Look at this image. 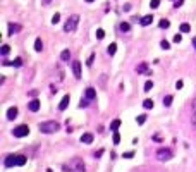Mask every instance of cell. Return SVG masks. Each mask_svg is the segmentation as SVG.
<instances>
[{"label": "cell", "instance_id": "6da1fadb", "mask_svg": "<svg viewBox=\"0 0 196 172\" xmlns=\"http://www.w3.org/2000/svg\"><path fill=\"white\" fill-rule=\"evenodd\" d=\"M62 169H64V172H84V164L81 159H72L67 164H64Z\"/></svg>", "mask_w": 196, "mask_h": 172}, {"label": "cell", "instance_id": "7a4b0ae2", "mask_svg": "<svg viewBox=\"0 0 196 172\" xmlns=\"http://www.w3.org/2000/svg\"><path fill=\"white\" fill-rule=\"evenodd\" d=\"M38 127H40L41 133H45V134H52V133H57V131L60 129V124L55 122V121H46V122H41Z\"/></svg>", "mask_w": 196, "mask_h": 172}, {"label": "cell", "instance_id": "3957f363", "mask_svg": "<svg viewBox=\"0 0 196 172\" xmlns=\"http://www.w3.org/2000/svg\"><path fill=\"white\" fill-rule=\"evenodd\" d=\"M77 24H79V16L74 14V16H71V17L65 21V24H64V31H65V33H72V31L77 29Z\"/></svg>", "mask_w": 196, "mask_h": 172}, {"label": "cell", "instance_id": "277c9868", "mask_svg": "<svg viewBox=\"0 0 196 172\" xmlns=\"http://www.w3.org/2000/svg\"><path fill=\"white\" fill-rule=\"evenodd\" d=\"M12 134H14L15 138H24V136H28V134H29V126H26V124H21V126L14 127Z\"/></svg>", "mask_w": 196, "mask_h": 172}, {"label": "cell", "instance_id": "5b68a950", "mask_svg": "<svg viewBox=\"0 0 196 172\" xmlns=\"http://www.w3.org/2000/svg\"><path fill=\"white\" fill-rule=\"evenodd\" d=\"M157 159L162 160V162H167V160L172 159V152H170L169 148H160V150L157 152Z\"/></svg>", "mask_w": 196, "mask_h": 172}, {"label": "cell", "instance_id": "8992f818", "mask_svg": "<svg viewBox=\"0 0 196 172\" xmlns=\"http://www.w3.org/2000/svg\"><path fill=\"white\" fill-rule=\"evenodd\" d=\"M17 162H19V155H9L3 160V165L5 167H14V165H17Z\"/></svg>", "mask_w": 196, "mask_h": 172}, {"label": "cell", "instance_id": "52a82bcc", "mask_svg": "<svg viewBox=\"0 0 196 172\" xmlns=\"http://www.w3.org/2000/svg\"><path fill=\"white\" fill-rule=\"evenodd\" d=\"M28 109L31 110V112H38L40 110V100H36V98H33L29 103H28Z\"/></svg>", "mask_w": 196, "mask_h": 172}, {"label": "cell", "instance_id": "ba28073f", "mask_svg": "<svg viewBox=\"0 0 196 172\" xmlns=\"http://www.w3.org/2000/svg\"><path fill=\"white\" fill-rule=\"evenodd\" d=\"M72 72H74V76H76L77 79L81 78V62H77V60L72 62Z\"/></svg>", "mask_w": 196, "mask_h": 172}, {"label": "cell", "instance_id": "9c48e42d", "mask_svg": "<svg viewBox=\"0 0 196 172\" xmlns=\"http://www.w3.org/2000/svg\"><path fill=\"white\" fill-rule=\"evenodd\" d=\"M19 31H21V26H19V24H14V22L9 24V36H14V34L19 33Z\"/></svg>", "mask_w": 196, "mask_h": 172}, {"label": "cell", "instance_id": "30bf717a", "mask_svg": "<svg viewBox=\"0 0 196 172\" xmlns=\"http://www.w3.org/2000/svg\"><path fill=\"white\" fill-rule=\"evenodd\" d=\"M69 102H71V96H69V95H65V96L60 100V103H59V110H65V109H67V105H69Z\"/></svg>", "mask_w": 196, "mask_h": 172}, {"label": "cell", "instance_id": "8fae6325", "mask_svg": "<svg viewBox=\"0 0 196 172\" xmlns=\"http://www.w3.org/2000/svg\"><path fill=\"white\" fill-rule=\"evenodd\" d=\"M81 143H84V145L93 143V134H91V133H84V134L81 136Z\"/></svg>", "mask_w": 196, "mask_h": 172}, {"label": "cell", "instance_id": "7c38bea8", "mask_svg": "<svg viewBox=\"0 0 196 172\" xmlns=\"http://www.w3.org/2000/svg\"><path fill=\"white\" fill-rule=\"evenodd\" d=\"M15 117H17V109H15V107H10V109L7 110V119H9V121H14Z\"/></svg>", "mask_w": 196, "mask_h": 172}, {"label": "cell", "instance_id": "4fadbf2b", "mask_svg": "<svg viewBox=\"0 0 196 172\" xmlns=\"http://www.w3.org/2000/svg\"><path fill=\"white\" fill-rule=\"evenodd\" d=\"M152 21H153V16H145V17L139 21V24H141V26H150Z\"/></svg>", "mask_w": 196, "mask_h": 172}, {"label": "cell", "instance_id": "5bb4252c", "mask_svg": "<svg viewBox=\"0 0 196 172\" xmlns=\"http://www.w3.org/2000/svg\"><path fill=\"white\" fill-rule=\"evenodd\" d=\"M86 98H90V100H95V98H96L95 88H86Z\"/></svg>", "mask_w": 196, "mask_h": 172}, {"label": "cell", "instance_id": "9a60e30c", "mask_svg": "<svg viewBox=\"0 0 196 172\" xmlns=\"http://www.w3.org/2000/svg\"><path fill=\"white\" fill-rule=\"evenodd\" d=\"M34 50H36V52H41V50H43V41H41V38H36V40H34Z\"/></svg>", "mask_w": 196, "mask_h": 172}, {"label": "cell", "instance_id": "2e32d148", "mask_svg": "<svg viewBox=\"0 0 196 172\" xmlns=\"http://www.w3.org/2000/svg\"><path fill=\"white\" fill-rule=\"evenodd\" d=\"M136 71H138L139 74H141V72H145V74H146V72H148V64H146V62H141V64L138 65V69H136Z\"/></svg>", "mask_w": 196, "mask_h": 172}, {"label": "cell", "instance_id": "e0dca14e", "mask_svg": "<svg viewBox=\"0 0 196 172\" xmlns=\"http://www.w3.org/2000/svg\"><path fill=\"white\" fill-rule=\"evenodd\" d=\"M119 29H121L122 33H127V31L131 29V24H129V22H121V24H119Z\"/></svg>", "mask_w": 196, "mask_h": 172}, {"label": "cell", "instance_id": "ac0fdd59", "mask_svg": "<svg viewBox=\"0 0 196 172\" xmlns=\"http://www.w3.org/2000/svg\"><path fill=\"white\" fill-rule=\"evenodd\" d=\"M107 52H108V55H114L117 52V43H110L108 48H107Z\"/></svg>", "mask_w": 196, "mask_h": 172}, {"label": "cell", "instance_id": "d6986e66", "mask_svg": "<svg viewBox=\"0 0 196 172\" xmlns=\"http://www.w3.org/2000/svg\"><path fill=\"white\" fill-rule=\"evenodd\" d=\"M60 59H62L64 62H67V60L71 59V52H69V50H62V53H60Z\"/></svg>", "mask_w": 196, "mask_h": 172}, {"label": "cell", "instance_id": "ffe728a7", "mask_svg": "<svg viewBox=\"0 0 196 172\" xmlns=\"http://www.w3.org/2000/svg\"><path fill=\"white\" fill-rule=\"evenodd\" d=\"M172 100H174V96H172V95L164 96V105H165V107H170V105H172Z\"/></svg>", "mask_w": 196, "mask_h": 172}, {"label": "cell", "instance_id": "44dd1931", "mask_svg": "<svg viewBox=\"0 0 196 172\" xmlns=\"http://www.w3.org/2000/svg\"><path fill=\"white\" fill-rule=\"evenodd\" d=\"M121 127V119H115V121H112V124H110V129L112 131H117Z\"/></svg>", "mask_w": 196, "mask_h": 172}, {"label": "cell", "instance_id": "7402d4cb", "mask_svg": "<svg viewBox=\"0 0 196 172\" xmlns=\"http://www.w3.org/2000/svg\"><path fill=\"white\" fill-rule=\"evenodd\" d=\"M181 31H183V33H189V31H191V26H189L188 22H183V24H181Z\"/></svg>", "mask_w": 196, "mask_h": 172}, {"label": "cell", "instance_id": "603a6c76", "mask_svg": "<svg viewBox=\"0 0 196 172\" xmlns=\"http://www.w3.org/2000/svg\"><path fill=\"white\" fill-rule=\"evenodd\" d=\"M158 26H160V28H162V29H167V28H169V26H170V22H169V21H167V19H162V21H160V24H158Z\"/></svg>", "mask_w": 196, "mask_h": 172}, {"label": "cell", "instance_id": "cb8c5ba5", "mask_svg": "<svg viewBox=\"0 0 196 172\" xmlns=\"http://www.w3.org/2000/svg\"><path fill=\"white\" fill-rule=\"evenodd\" d=\"M9 52H10V47H9V45H2V48H0V53H2V55H7Z\"/></svg>", "mask_w": 196, "mask_h": 172}, {"label": "cell", "instance_id": "d4e9b609", "mask_svg": "<svg viewBox=\"0 0 196 172\" xmlns=\"http://www.w3.org/2000/svg\"><path fill=\"white\" fill-rule=\"evenodd\" d=\"M143 107H145V109H153V100H150V98L145 100V102H143Z\"/></svg>", "mask_w": 196, "mask_h": 172}, {"label": "cell", "instance_id": "484cf974", "mask_svg": "<svg viewBox=\"0 0 196 172\" xmlns=\"http://www.w3.org/2000/svg\"><path fill=\"white\" fill-rule=\"evenodd\" d=\"M112 140H114V145H119V143H121V134H119L117 131H114V138H112Z\"/></svg>", "mask_w": 196, "mask_h": 172}, {"label": "cell", "instance_id": "4316f807", "mask_svg": "<svg viewBox=\"0 0 196 172\" xmlns=\"http://www.w3.org/2000/svg\"><path fill=\"white\" fill-rule=\"evenodd\" d=\"M59 21H60V14H59V12H55V14H53V17H52V24H59Z\"/></svg>", "mask_w": 196, "mask_h": 172}, {"label": "cell", "instance_id": "83f0119b", "mask_svg": "<svg viewBox=\"0 0 196 172\" xmlns=\"http://www.w3.org/2000/svg\"><path fill=\"white\" fill-rule=\"evenodd\" d=\"M160 47H162L164 50H169V48H170V43H169L167 40H162V41H160Z\"/></svg>", "mask_w": 196, "mask_h": 172}, {"label": "cell", "instance_id": "f1b7e54d", "mask_svg": "<svg viewBox=\"0 0 196 172\" xmlns=\"http://www.w3.org/2000/svg\"><path fill=\"white\" fill-rule=\"evenodd\" d=\"M12 65H15V67H21V65H22V59H21V57L14 59V60H12Z\"/></svg>", "mask_w": 196, "mask_h": 172}, {"label": "cell", "instance_id": "f546056e", "mask_svg": "<svg viewBox=\"0 0 196 172\" xmlns=\"http://www.w3.org/2000/svg\"><path fill=\"white\" fill-rule=\"evenodd\" d=\"M88 102H90V98H84V100H83V98H81V102H79V107H81V109H86V107H88V105H90V103H88Z\"/></svg>", "mask_w": 196, "mask_h": 172}, {"label": "cell", "instance_id": "4dcf8cb0", "mask_svg": "<svg viewBox=\"0 0 196 172\" xmlns=\"http://www.w3.org/2000/svg\"><path fill=\"white\" fill-rule=\"evenodd\" d=\"M145 121H146V115H145V114H141V115L136 117V122H138V124H145Z\"/></svg>", "mask_w": 196, "mask_h": 172}, {"label": "cell", "instance_id": "1f68e13d", "mask_svg": "<svg viewBox=\"0 0 196 172\" xmlns=\"http://www.w3.org/2000/svg\"><path fill=\"white\" fill-rule=\"evenodd\" d=\"M103 36H105V31L103 29H96V38L98 40H103Z\"/></svg>", "mask_w": 196, "mask_h": 172}, {"label": "cell", "instance_id": "d6a6232c", "mask_svg": "<svg viewBox=\"0 0 196 172\" xmlns=\"http://www.w3.org/2000/svg\"><path fill=\"white\" fill-rule=\"evenodd\" d=\"M152 88H153V83L152 81H146L145 83V91H152Z\"/></svg>", "mask_w": 196, "mask_h": 172}, {"label": "cell", "instance_id": "836d02e7", "mask_svg": "<svg viewBox=\"0 0 196 172\" xmlns=\"http://www.w3.org/2000/svg\"><path fill=\"white\" fill-rule=\"evenodd\" d=\"M24 164H26V157H24V155H19V162H17V165L21 167V165H24Z\"/></svg>", "mask_w": 196, "mask_h": 172}, {"label": "cell", "instance_id": "e575fe53", "mask_svg": "<svg viewBox=\"0 0 196 172\" xmlns=\"http://www.w3.org/2000/svg\"><path fill=\"white\" fill-rule=\"evenodd\" d=\"M158 5H160V0H152V2H150V7H152V9H157Z\"/></svg>", "mask_w": 196, "mask_h": 172}, {"label": "cell", "instance_id": "d590c367", "mask_svg": "<svg viewBox=\"0 0 196 172\" xmlns=\"http://www.w3.org/2000/svg\"><path fill=\"white\" fill-rule=\"evenodd\" d=\"M183 3H184V0H174V7H176V9H179Z\"/></svg>", "mask_w": 196, "mask_h": 172}, {"label": "cell", "instance_id": "8d00e7d4", "mask_svg": "<svg viewBox=\"0 0 196 172\" xmlns=\"http://www.w3.org/2000/svg\"><path fill=\"white\" fill-rule=\"evenodd\" d=\"M181 40H183L181 34H176V36H174V41H176V43H181Z\"/></svg>", "mask_w": 196, "mask_h": 172}, {"label": "cell", "instance_id": "74e56055", "mask_svg": "<svg viewBox=\"0 0 196 172\" xmlns=\"http://www.w3.org/2000/svg\"><path fill=\"white\" fill-rule=\"evenodd\" d=\"M93 60H95V55H93V53H91V55H90V59H88V62H86V64H88V65H91V64H93Z\"/></svg>", "mask_w": 196, "mask_h": 172}, {"label": "cell", "instance_id": "f35d334b", "mask_svg": "<svg viewBox=\"0 0 196 172\" xmlns=\"http://www.w3.org/2000/svg\"><path fill=\"white\" fill-rule=\"evenodd\" d=\"M122 9H124V12H129V10H131V3H126Z\"/></svg>", "mask_w": 196, "mask_h": 172}, {"label": "cell", "instance_id": "ab89813d", "mask_svg": "<svg viewBox=\"0 0 196 172\" xmlns=\"http://www.w3.org/2000/svg\"><path fill=\"white\" fill-rule=\"evenodd\" d=\"M183 86H184V83H183V81H177V83H176V88H177V90H181Z\"/></svg>", "mask_w": 196, "mask_h": 172}, {"label": "cell", "instance_id": "60d3db41", "mask_svg": "<svg viewBox=\"0 0 196 172\" xmlns=\"http://www.w3.org/2000/svg\"><path fill=\"white\" fill-rule=\"evenodd\" d=\"M133 155H134V153H133V152H127V153H124V155H122V157H124V159H131V157H133Z\"/></svg>", "mask_w": 196, "mask_h": 172}, {"label": "cell", "instance_id": "b9f144b4", "mask_svg": "<svg viewBox=\"0 0 196 172\" xmlns=\"http://www.w3.org/2000/svg\"><path fill=\"white\" fill-rule=\"evenodd\" d=\"M102 155H103V150H98V152L95 153V157H96V159H98V157H102Z\"/></svg>", "mask_w": 196, "mask_h": 172}, {"label": "cell", "instance_id": "7bdbcfd3", "mask_svg": "<svg viewBox=\"0 0 196 172\" xmlns=\"http://www.w3.org/2000/svg\"><path fill=\"white\" fill-rule=\"evenodd\" d=\"M29 95H31V96H36V95H38V91H36V90H33V91H29Z\"/></svg>", "mask_w": 196, "mask_h": 172}, {"label": "cell", "instance_id": "ee69618b", "mask_svg": "<svg viewBox=\"0 0 196 172\" xmlns=\"http://www.w3.org/2000/svg\"><path fill=\"white\" fill-rule=\"evenodd\" d=\"M193 112H195V114H196V98H195V100H193Z\"/></svg>", "mask_w": 196, "mask_h": 172}, {"label": "cell", "instance_id": "f6af8a7d", "mask_svg": "<svg viewBox=\"0 0 196 172\" xmlns=\"http://www.w3.org/2000/svg\"><path fill=\"white\" fill-rule=\"evenodd\" d=\"M50 2H52V0H41V3H43V5H48Z\"/></svg>", "mask_w": 196, "mask_h": 172}, {"label": "cell", "instance_id": "bcb514c9", "mask_svg": "<svg viewBox=\"0 0 196 172\" xmlns=\"http://www.w3.org/2000/svg\"><path fill=\"white\" fill-rule=\"evenodd\" d=\"M193 45H195V48H196V36L193 38Z\"/></svg>", "mask_w": 196, "mask_h": 172}, {"label": "cell", "instance_id": "7dc6e473", "mask_svg": "<svg viewBox=\"0 0 196 172\" xmlns=\"http://www.w3.org/2000/svg\"><path fill=\"white\" fill-rule=\"evenodd\" d=\"M86 2H88V3H91V2H95V0H86Z\"/></svg>", "mask_w": 196, "mask_h": 172}, {"label": "cell", "instance_id": "c3c4849f", "mask_svg": "<svg viewBox=\"0 0 196 172\" xmlns=\"http://www.w3.org/2000/svg\"><path fill=\"white\" fill-rule=\"evenodd\" d=\"M195 126H196V114H195Z\"/></svg>", "mask_w": 196, "mask_h": 172}]
</instances>
